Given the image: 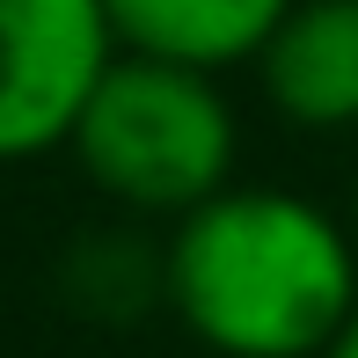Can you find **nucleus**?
I'll return each instance as SVG.
<instances>
[{"label": "nucleus", "instance_id": "2", "mask_svg": "<svg viewBox=\"0 0 358 358\" xmlns=\"http://www.w3.org/2000/svg\"><path fill=\"white\" fill-rule=\"evenodd\" d=\"M66 146L110 205L176 220L198 198H213L220 183H234L241 117L227 103L220 73L146 59V52H110Z\"/></svg>", "mask_w": 358, "mask_h": 358}, {"label": "nucleus", "instance_id": "4", "mask_svg": "<svg viewBox=\"0 0 358 358\" xmlns=\"http://www.w3.org/2000/svg\"><path fill=\"white\" fill-rule=\"evenodd\" d=\"M249 66L292 132H358V0H292Z\"/></svg>", "mask_w": 358, "mask_h": 358}, {"label": "nucleus", "instance_id": "6", "mask_svg": "<svg viewBox=\"0 0 358 358\" xmlns=\"http://www.w3.org/2000/svg\"><path fill=\"white\" fill-rule=\"evenodd\" d=\"M315 358H358V307H351L344 322H336V336H329V344H322Z\"/></svg>", "mask_w": 358, "mask_h": 358}, {"label": "nucleus", "instance_id": "7", "mask_svg": "<svg viewBox=\"0 0 358 358\" xmlns=\"http://www.w3.org/2000/svg\"><path fill=\"white\" fill-rule=\"evenodd\" d=\"M351 234H358V198H351Z\"/></svg>", "mask_w": 358, "mask_h": 358}, {"label": "nucleus", "instance_id": "3", "mask_svg": "<svg viewBox=\"0 0 358 358\" xmlns=\"http://www.w3.org/2000/svg\"><path fill=\"white\" fill-rule=\"evenodd\" d=\"M110 52L103 0H0V169L66 146Z\"/></svg>", "mask_w": 358, "mask_h": 358}, {"label": "nucleus", "instance_id": "1", "mask_svg": "<svg viewBox=\"0 0 358 358\" xmlns=\"http://www.w3.org/2000/svg\"><path fill=\"white\" fill-rule=\"evenodd\" d=\"M161 307L220 358H315L358 307V234L278 183H220L161 241Z\"/></svg>", "mask_w": 358, "mask_h": 358}, {"label": "nucleus", "instance_id": "5", "mask_svg": "<svg viewBox=\"0 0 358 358\" xmlns=\"http://www.w3.org/2000/svg\"><path fill=\"white\" fill-rule=\"evenodd\" d=\"M292 0H103V22L117 52H146V59H176V66H249L264 52L271 22Z\"/></svg>", "mask_w": 358, "mask_h": 358}]
</instances>
